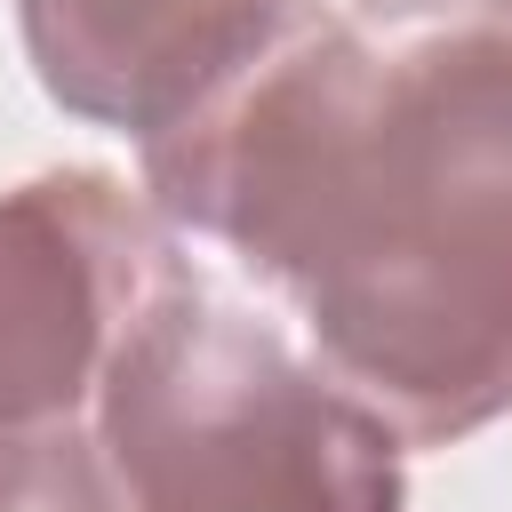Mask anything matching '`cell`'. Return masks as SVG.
Instances as JSON below:
<instances>
[{"mask_svg": "<svg viewBox=\"0 0 512 512\" xmlns=\"http://www.w3.org/2000/svg\"><path fill=\"white\" fill-rule=\"evenodd\" d=\"M24 448H32V432H0V504L16 496V472H24Z\"/></svg>", "mask_w": 512, "mask_h": 512, "instance_id": "6", "label": "cell"}, {"mask_svg": "<svg viewBox=\"0 0 512 512\" xmlns=\"http://www.w3.org/2000/svg\"><path fill=\"white\" fill-rule=\"evenodd\" d=\"M168 224L272 280L408 448L512 416V32L368 48L304 8L144 144Z\"/></svg>", "mask_w": 512, "mask_h": 512, "instance_id": "1", "label": "cell"}, {"mask_svg": "<svg viewBox=\"0 0 512 512\" xmlns=\"http://www.w3.org/2000/svg\"><path fill=\"white\" fill-rule=\"evenodd\" d=\"M88 424L128 512H408L392 424L200 272L128 336Z\"/></svg>", "mask_w": 512, "mask_h": 512, "instance_id": "2", "label": "cell"}, {"mask_svg": "<svg viewBox=\"0 0 512 512\" xmlns=\"http://www.w3.org/2000/svg\"><path fill=\"white\" fill-rule=\"evenodd\" d=\"M368 8H392V16H432V8H472V24H504V32H512V0H368Z\"/></svg>", "mask_w": 512, "mask_h": 512, "instance_id": "5", "label": "cell"}, {"mask_svg": "<svg viewBox=\"0 0 512 512\" xmlns=\"http://www.w3.org/2000/svg\"><path fill=\"white\" fill-rule=\"evenodd\" d=\"M296 16L304 0H16V32L48 104L136 144L176 128Z\"/></svg>", "mask_w": 512, "mask_h": 512, "instance_id": "4", "label": "cell"}, {"mask_svg": "<svg viewBox=\"0 0 512 512\" xmlns=\"http://www.w3.org/2000/svg\"><path fill=\"white\" fill-rule=\"evenodd\" d=\"M192 280L168 216L104 168H48L0 192V432L96 408L128 336Z\"/></svg>", "mask_w": 512, "mask_h": 512, "instance_id": "3", "label": "cell"}]
</instances>
